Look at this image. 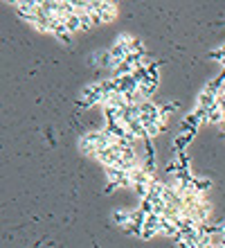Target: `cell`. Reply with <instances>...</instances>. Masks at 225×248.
<instances>
[{"instance_id":"obj_14","label":"cell","mask_w":225,"mask_h":248,"mask_svg":"<svg viewBox=\"0 0 225 248\" xmlns=\"http://www.w3.org/2000/svg\"><path fill=\"white\" fill-rule=\"evenodd\" d=\"M65 25H68V32L75 34V32H84V27H81V16L79 14H72L65 18Z\"/></svg>"},{"instance_id":"obj_4","label":"cell","mask_w":225,"mask_h":248,"mask_svg":"<svg viewBox=\"0 0 225 248\" xmlns=\"http://www.w3.org/2000/svg\"><path fill=\"white\" fill-rule=\"evenodd\" d=\"M106 178H108V183H115L117 187H131L133 189L129 171L120 170V167H106Z\"/></svg>"},{"instance_id":"obj_5","label":"cell","mask_w":225,"mask_h":248,"mask_svg":"<svg viewBox=\"0 0 225 248\" xmlns=\"http://www.w3.org/2000/svg\"><path fill=\"white\" fill-rule=\"evenodd\" d=\"M95 68H106V70H115L117 68V61L113 59V54L108 50H102V52H95L92 54V63Z\"/></svg>"},{"instance_id":"obj_13","label":"cell","mask_w":225,"mask_h":248,"mask_svg":"<svg viewBox=\"0 0 225 248\" xmlns=\"http://www.w3.org/2000/svg\"><path fill=\"white\" fill-rule=\"evenodd\" d=\"M126 129H129V136L133 138V140H137V138H142V140H147V129H144V124L140 122V120H137V122H133V124H129V126H126Z\"/></svg>"},{"instance_id":"obj_1","label":"cell","mask_w":225,"mask_h":248,"mask_svg":"<svg viewBox=\"0 0 225 248\" xmlns=\"http://www.w3.org/2000/svg\"><path fill=\"white\" fill-rule=\"evenodd\" d=\"M110 144H113V140L104 131H90V133H84L79 138V151L84 156H92V158H97V154L106 149V147H110Z\"/></svg>"},{"instance_id":"obj_16","label":"cell","mask_w":225,"mask_h":248,"mask_svg":"<svg viewBox=\"0 0 225 248\" xmlns=\"http://www.w3.org/2000/svg\"><path fill=\"white\" fill-rule=\"evenodd\" d=\"M54 39L63 46H72V34L70 32H61V34H54Z\"/></svg>"},{"instance_id":"obj_12","label":"cell","mask_w":225,"mask_h":248,"mask_svg":"<svg viewBox=\"0 0 225 248\" xmlns=\"http://www.w3.org/2000/svg\"><path fill=\"white\" fill-rule=\"evenodd\" d=\"M223 120H225V113H223V108H221L219 104L212 106V108L207 111V124H216V126H221Z\"/></svg>"},{"instance_id":"obj_19","label":"cell","mask_w":225,"mask_h":248,"mask_svg":"<svg viewBox=\"0 0 225 248\" xmlns=\"http://www.w3.org/2000/svg\"><path fill=\"white\" fill-rule=\"evenodd\" d=\"M117 189V185L115 183H106V189H104V194H113Z\"/></svg>"},{"instance_id":"obj_2","label":"cell","mask_w":225,"mask_h":248,"mask_svg":"<svg viewBox=\"0 0 225 248\" xmlns=\"http://www.w3.org/2000/svg\"><path fill=\"white\" fill-rule=\"evenodd\" d=\"M106 102V95H104L102 91V81H95V84H88L81 91V97L77 99V106L79 108H90V106H97Z\"/></svg>"},{"instance_id":"obj_11","label":"cell","mask_w":225,"mask_h":248,"mask_svg":"<svg viewBox=\"0 0 225 248\" xmlns=\"http://www.w3.org/2000/svg\"><path fill=\"white\" fill-rule=\"evenodd\" d=\"M212 178H205V176H196V181H194V189H196V194L203 196L205 199V194L212 189Z\"/></svg>"},{"instance_id":"obj_17","label":"cell","mask_w":225,"mask_h":248,"mask_svg":"<svg viewBox=\"0 0 225 248\" xmlns=\"http://www.w3.org/2000/svg\"><path fill=\"white\" fill-rule=\"evenodd\" d=\"M79 16H81V27H84V32H88V30L95 27V23H92V18H90L88 14H79Z\"/></svg>"},{"instance_id":"obj_9","label":"cell","mask_w":225,"mask_h":248,"mask_svg":"<svg viewBox=\"0 0 225 248\" xmlns=\"http://www.w3.org/2000/svg\"><path fill=\"white\" fill-rule=\"evenodd\" d=\"M194 136H196V131H182L180 136H176V140H174V149H176V154H182V151L189 147V142L194 140Z\"/></svg>"},{"instance_id":"obj_8","label":"cell","mask_w":225,"mask_h":248,"mask_svg":"<svg viewBox=\"0 0 225 248\" xmlns=\"http://www.w3.org/2000/svg\"><path fill=\"white\" fill-rule=\"evenodd\" d=\"M99 16L102 23H113L117 18V5L110 0H99Z\"/></svg>"},{"instance_id":"obj_3","label":"cell","mask_w":225,"mask_h":248,"mask_svg":"<svg viewBox=\"0 0 225 248\" xmlns=\"http://www.w3.org/2000/svg\"><path fill=\"white\" fill-rule=\"evenodd\" d=\"M131 39H133L131 34H120V36L115 39V43L108 47V52L113 54V59H115L117 63L126 61V57L131 54V47H129L131 46Z\"/></svg>"},{"instance_id":"obj_10","label":"cell","mask_w":225,"mask_h":248,"mask_svg":"<svg viewBox=\"0 0 225 248\" xmlns=\"http://www.w3.org/2000/svg\"><path fill=\"white\" fill-rule=\"evenodd\" d=\"M216 104H219V97L212 95V93H207V91H203L198 95V99H196V106H198V108H205V111H210V108Z\"/></svg>"},{"instance_id":"obj_18","label":"cell","mask_w":225,"mask_h":248,"mask_svg":"<svg viewBox=\"0 0 225 248\" xmlns=\"http://www.w3.org/2000/svg\"><path fill=\"white\" fill-rule=\"evenodd\" d=\"M178 165H180V170H189L192 160H189V156H187L185 151H182V154H178Z\"/></svg>"},{"instance_id":"obj_6","label":"cell","mask_w":225,"mask_h":248,"mask_svg":"<svg viewBox=\"0 0 225 248\" xmlns=\"http://www.w3.org/2000/svg\"><path fill=\"white\" fill-rule=\"evenodd\" d=\"M129 176H131V183H133V185H151L155 181L153 174H149L142 165H140V167H135V170H131Z\"/></svg>"},{"instance_id":"obj_7","label":"cell","mask_w":225,"mask_h":248,"mask_svg":"<svg viewBox=\"0 0 225 248\" xmlns=\"http://www.w3.org/2000/svg\"><path fill=\"white\" fill-rule=\"evenodd\" d=\"M110 219H113V223H115L117 228H124V226H129V223L133 221V210L115 208L113 210V215H110Z\"/></svg>"},{"instance_id":"obj_15","label":"cell","mask_w":225,"mask_h":248,"mask_svg":"<svg viewBox=\"0 0 225 248\" xmlns=\"http://www.w3.org/2000/svg\"><path fill=\"white\" fill-rule=\"evenodd\" d=\"M178 111V102H167V104H160V113H162V118L167 120L171 113Z\"/></svg>"}]
</instances>
